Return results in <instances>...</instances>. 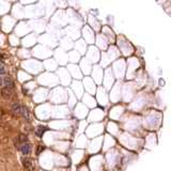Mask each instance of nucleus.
Segmentation results:
<instances>
[{"mask_svg": "<svg viewBox=\"0 0 171 171\" xmlns=\"http://www.w3.org/2000/svg\"><path fill=\"white\" fill-rule=\"evenodd\" d=\"M19 146L20 151H22V153L24 155H27V154H29V153H30L31 146H30V144H29L28 142L22 143V144H20V146Z\"/></svg>", "mask_w": 171, "mask_h": 171, "instance_id": "nucleus-1", "label": "nucleus"}, {"mask_svg": "<svg viewBox=\"0 0 171 171\" xmlns=\"http://www.w3.org/2000/svg\"><path fill=\"white\" fill-rule=\"evenodd\" d=\"M3 84H6V88H9V89H11V90L15 87L14 82H13V80H12L10 77H6V78H3Z\"/></svg>", "mask_w": 171, "mask_h": 171, "instance_id": "nucleus-2", "label": "nucleus"}, {"mask_svg": "<svg viewBox=\"0 0 171 171\" xmlns=\"http://www.w3.org/2000/svg\"><path fill=\"white\" fill-rule=\"evenodd\" d=\"M12 111L14 112L15 115H22V105L18 103L12 105Z\"/></svg>", "mask_w": 171, "mask_h": 171, "instance_id": "nucleus-3", "label": "nucleus"}, {"mask_svg": "<svg viewBox=\"0 0 171 171\" xmlns=\"http://www.w3.org/2000/svg\"><path fill=\"white\" fill-rule=\"evenodd\" d=\"M46 131H47V127L43 126V125H40V126H38L37 129H35V134H37L38 137H42L43 134H44Z\"/></svg>", "mask_w": 171, "mask_h": 171, "instance_id": "nucleus-4", "label": "nucleus"}, {"mask_svg": "<svg viewBox=\"0 0 171 171\" xmlns=\"http://www.w3.org/2000/svg\"><path fill=\"white\" fill-rule=\"evenodd\" d=\"M1 94H2V96L3 97H10L11 96V94H12V91H11V89H9V88H2L1 89Z\"/></svg>", "mask_w": 171, "mask_h": 171, "instance_id": "nucleus-5", "label": "nucleus"}, {"mask_svg": "<svg viewBox=\"0 0 171 171\" xmlns=\"http://www.w3.org/2000/svg\"><path fill=\"white\" fill-rule=\"evenodd\" d=\"M22 164H24V167L27 169L32 168V162H31V158H25L22 160Z\"/></svg>", "mask_w": 171, "mask_h": 171, "instance_id": "nucleus-6", "label": "nucleus"}, {"mask_svg": "<svg viewBox=\"0 0 171 171\" xmlns=\"http://www.w3.org/2000/svg\"><path fill=\"white\" fill-rule=\"evenodd\" d=\"M27 142V136L26 135H19V137H18V142L16 144H22V143H25Z\"/></svg>", "mask_w": 171, "mask_h": 171, "instance_id": "nucleus-7", "label": "nucleus"}, {"mask_svg": "<svg viewBox=\"0 0 171 171\" xmlns=\"http://www.w3.org/2000/svg\"><path fill=\"white\" fill-rule=\"evenodd\" d=\"M22 115H24L25 119L29 120V112H28V109H27L25 106H22Z\"/></svg>", "mask_w": 171, "mask_h": 171, "instance_id": "nucleus-8", "label": "nucleus"}, {"mask_svg": "<svg viewBox=\"0 0 171 171\" xmlns=\"http://www.w3.org/2000/svg\"><path fill=\"white\" fill-rule=\"evenodd\" d=\"M3 74H6V69L3 64H0V75H3Z\"/></svg>", "mask_w": 171, "mask_h": 171, "instance_id": "nucleus-9", "label": "nucleus"}, {"mask_svg": "<svg viewBox=\"0 0 171 171\" xmlns=\"http://www.w3.org/2000/svg\"><path fill=\"white\" fill-rule=\"evenodd\" d=\"M44 150V146H38V149H37V154L39 155L40 153H42V151Z\"/></svg>", "mask_w": 171, "mask_h": 171, "instance_id": "nucleus-10", "label": "nucleus"}, {"mask_svg": "<svg viewBox=\"0 0 171 171\" xmlns=\"http://www.w3.org/2000/svg\"><path fill=\"white\" fill-rule=\"evenodd\" d=\"M3 84V78L1 77V75H0V86H2Z\"/></svg>", "mask_w": 171, "mask_h": 171, "instance_id": "nucleus-11", "label": "nucleus"}]
</instances>
